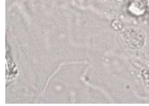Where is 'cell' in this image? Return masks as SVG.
Returning <instances> with one entry per match:
<instances>
[{
	"instance_id": "obj_1",
	"label": "cell",
	"mask_w": 149,
	"mask_h": 106,
	"mask_svg": "<svg viewBox=\"0 0 149 106\" xmlns=\"http://www.w3.org/2000/svg\"><path fill=\"white\" fill-rule=\"evenodd\" d=\"M124 44L131 50H139L145 45L146 37L141 30L129 28L122 34Z\"/></svg>"
},
{
	"instance_id": "obj_5",
	"label": "cell",
	"mask_w": 149,
	"mask_h": 106,
	"mask_svg": "<svg viewBox=\"0 0 149 106\" xmlns=\"http://www.w3.org/2000/svg\"><path fill=\"white\" fill-rule=\"evenodd\" d=\"M116 2H125V1H126V0H116Z\"/></svg>"
},
{
	"instance_id": "obj_4",
	"label": "cell",
	"mask_w": 149,
	"mask_h": 106,
	"mask_svg": "<svg viewBox=\"0 0 149 106\" xmlns=\"http://www.w3.org/2000/svg\"><path fill=\"white\" fill-rule=\"evenodd\" d=\"M141 77L143 83L146 86H149V70L148 69H144L141 72Z\"/></svg>"
},
{
	"instance_id": "obj_3",
	"label": "cell",
	"mask_w": 149,
	"mask_h": 106,
	"mask_svg": "<svg viewBox=\"0 0 149 106\" xmlns=\"http://www.w3.org/2000/svg\"><path fill=\"white\" fill-rule=\"evenodd\" d=\"M111 27L113 30H115L116 32H119V31H121L123 28V24L120 20L115 19L112 22Z\"/></svg>"
},
{
	"instance_id": "obj_2",
	"label": "cell",
	"mask_w": 149,
	"mask_h": 106,
	"mask_svg": "<svg viewBox=\"0 0 149 106\" xmlns=\"http://www.w3.org/2000/svg\"><path fill=\"white\" fill-rule=\"evenodd\" d=\"M128 12L134 16L143 15L146 12V6L141 0H132L128 6Z\"/></svg>"
}]
</instances>
